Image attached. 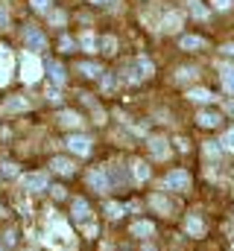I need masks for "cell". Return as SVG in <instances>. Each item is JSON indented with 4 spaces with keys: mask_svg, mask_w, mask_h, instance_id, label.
I'll return each instance as SVG.
<instances>
[{
    "mask_svg": "<svg viewBox=\"0 0 234 251\" xmlns=\"http://www.w3.org/2000/svg\"><path fill=\"white\" fill-rule=\"evenodd\" d=\"M149 204H152L155 210H161L164 216H170V210H173V204H170V201H167L164 196H152V199H149Z\"/></svg>",
    "mask_w": 234,
    "mask_h": 251,
    "instance_id": "obj_24",
    "label": "cell"
},
{
    "mask_svg": "<svg viewBox=\"0 0 234 251\" xmlns=\"http://www.w3.org/2000/svg\"><path fill=\"white\" fill-rule=\"evenodd\" d=\"M53 196L56 199H64V187H53Z\"/></svg>",
    "mask_w": 234,
    "mask_h": 251,
    "instance_id": "obj_39",
    "label": "cell"
},
{
    "mask_svg": "<svg viewBox=\"0 0 234 251\" xmlns=\"http://www.w3.org/2000/svg\"><path fill=\"white\" fill-rule=\"evenodd\" d=\"M24 187L29 193H41V190H50V178H47V173H32L24 178Z\"/></svg>",
    "mask_w": 234,
    "mask_h": 251,
    "instance_id": "obj_7",
    "label": "cell"
},
{
    "mask_svg": "<svg viewBox=\"0 0 234 251\" xmlns=\"http://www.w3.org/2000/svg\"><path fill=\"white\" fill-rule=\"evenodd\" d=\"M187 97H190L193 102H211V100H214V94H211L208 88H190Z\"/></svg>",
    "mask_w": 234,
    "mask_h": 251,
    "instance_id": "obj_21",
    "label": "cell"
},
{
    "mask_svg": "<svg viewBox=\"0 0 234 251\" xmlns=\"http://www.w3.org/2000/svg\"><path fill=\"white\" fill-rule=\"evenodd\" d=\"M97 47H100L106 56H115V53H117V38H115V35H103V38L97 41Z\"/></svg>",
    "mask_w": 234,
    "mask_h": 251,
    "instance_id": "obj_18",
    "label": "cell"
},
{
    "mask_svg": "<svg viewBox=\"0 0 234 251\" xmlns=\"http://www.w3.org/2000/svg\"><path fill=\"white\" fill-rule=\"evenodd\" d=\"M187 6H190V12H193V18H199V21H205L208 18V9L199 3V0H187Z\"/></svg>",
    "mask_w": 234,
    "mask_h": 251,
    "instance_id": "obj_27",
    "label": "cell"
},
{
    "mask_svg": "<svg viewBox=\"0 0 234 251\" xmlns=\"http://www.w3.org/2000/svg\"><path fill=\"white\" fill-rule=\"evenodd\" d=\"M91 3H112V0H91Z\"/></svg>",
    "mask_w": 234,
    "mask_h": 251,
    "instance_id": "obj_41",
    "label": "cell"
},
{
    "mask_svg": "<svg viewBox=\"0 0 234 251\" xmlns=\"http://www.w3.org/2000/svg\"><path fill=\"white\" fill-rule=\"evenodd\" d=\"M103 88H106V91H112V88H115V79H112L109 73H103Z\"/></svg>",
    "mask_w": 234,
    "mask_h": 251,
    "instance_id": "obj_36",
    "label": "cell"
},
{
    "mask_svg": "<svg viewBox=\"0 0 234 251\" xmlns=\"http://www.w3.org/2000/svg\"><path fill=\"white\" fill-rule=\"evenodd\" d=\"M196 120H199V126H205V128H214V126H220L223 117H220L217 111H199V117H196Z\"/></svg>",
    "mask_w": 234,
    "mask_h": 251,
    "instance_id": "obj_17",
    "label": "cell"
},
{
    "mask_svg": "<svg viewBox=\"0 0 234 251\" xmlns=\"http://www.w3.org/2000/svg\"><path fill=\"white\" fill-rule=\"evenodd\" d=\"M76 70H79L82 76H88V79H94V76H103L100 64H94V62H79V64H76Z\"/></svg>",
    "mask_w": 234,
    "mask_h": 251,
    "instance_id": "obj_19",
    "label": "cell"
},
{
    "mask_svg": "<svg viewBox=\"0 0 234 251\" xmlns=\"http://www.w3.org/2000/svg\"><path fill=\"white\" fill-rule=\"evenodd\" d=\"M9 73H12V56L6 47H0V82L9 79Z\"/></svg>",
    "mask_w": 234,
    "mask_h": 251,
    "instance_id": "obj_16",
    "label": "cell"
},
{
    "mask_svg": "<svg viewBox=\"0 0 234 251\" xmlns=\"http://www.w3.org/2000/svg\"><path fill=\"white\" fill-rule=\"evenodd\" d=\"M0 176L15 178V176H18V167H15V164H3V167H0Z\"/></svg>",
    "mask_w": 234,
    "mask_h": 251,
    "instance_id": "obj_32",
    "label": "cell"
},
{
    "mask_svg": "<svg viewBox=\"0 0 234 251\" xmlns=\"http://www.w3.org/2000/svg\"><path fill=\"white\" fill-rule=\"evenodd\" d=\"M0 251H3V246H0Z\"/></svg>",
    "mask_w": 234,
    "mask_h": 251,
    "instance_id": "obj_43",
    "label": "cell"
},
{
    "mask_svg": "<svg viewBox=\"0 0 234 251\" xmlns=\"http://www.w3.org/2000/svg\"><path fill=\"white\" fill-rule=\"evenodd\" d=\"M50 167H53V173H58V176H73V173H76V164H73L70 158H61V155L53 158Z\"/></svg>",
    "mask_w": 234,
    "mask_h": 251,
    "instance_id": "obj_8",
    "label": "cell"
},
{
    "mask_svg": "<svg viewBox=\"0 0 234 251\" xmlns=\"http://www.w3.org/2000/svg\"><path fill=\"white\" fill-rule=\"evenodd\" d=\"M79 47H82L85 53H97V35H94V32H82V35H79Z\"/></svg>",
    "mask_w": 234,
    "mask_h": 251,
    "instance_id": "obj_20",
    "label": "cell"
},
{
    "mask_svg": "<svg viewBox=\"0 0 234 251\" xmlns=\"http://www.w3.org/2000/svg\"><path fill=\"white\" fill-rule=\"evenodd\" d=\"M44 70H47V76H50L56 85H64V67H61L58 62H47L44 64Z\"/></svg>",
    "mask_w": 234,
    "mask_h": 251,
    "instance_id": "obj_14",
    "label": "cell"
},
{
    "mask_svg": "<svg viewBox=\"0 0 234 251\" xmlns=\"http://www.w3.org/2000/svg\"><path fill=\"white\" fill-rule=\"evenodd\" d=\"M220 79H223V88H226L229 94H234V67L232 64H223V67H220Z\"/></svg>",
    "mask_w": 234,
    "mask_h": 251,
    "instance_id": "obj_15",
    "label": "cell"
},
{
    "mask_svg": "<svg viewBox=\"0 0 234 251\" xmlns=\"http://www.w3.org/2000/svg\"><path fill=\"white\" fill-rule=\"evenodd\" d=\"M64 143H67V149H70V152H76L79 158L91 152V137H88V134H70Z\"/></svg>",
    "mask_w": 234,
    "mask_h": 251,
    "instance_id": "obj_6",
    "label": "cell"
},
{
    "mask_svg": "<svg viewBox=\"0 0 234 251\" xmlns=\"http://www.w3.org/2000/svg\"><path fill=\"white\" fill-rule=\"evenodd\" d=\"M132 234H135V237H152V234H155V225L141 219V222H135V225H132Z\"/></svg>",
    "mask_w": 234,
    "mask_h": 251,
    "instance_id": "obj_23",
    "label": "cell"
},
{
    "mask_svg": "<svg viewBox=\"0 0 234 251\" xmlns=\"http://www.w3.org/2000/svg\"><path fill=\"white\" fill-rule=\"evenodd\" d=\"M205 152H208V155H220V146H217V143H208Z\"/></svg>",
    "mask_w": 234,
    "mask_h": 251,
    "instance_id": "obj_38",
    "label": "cell"
},
{
    "mask_svg": "<svg viewBox=\"0 0 234 251\" xmlns=\"http://www.w3.org/2000/svg\"><path fill=\"white\" fill-rule=\"evenodd\" d=\"M178 26H181V15H178V12H170V15L164 18V29H167V32H176Z\"/></svg>",
    "mask_w": 234,
    "mask_h": 251,
    "instance_id": "obj_25",
    "label": "cell"
},
{
    "mask_svg": "<svg viewBox=\"0 0 234 251\" xmlns=\"http://www.w3.org/2000/svg\"><path fill=\"white\" fill-rule=\"evenodd\" d=\"M223 53H226V56H234V44H226V47H223Z\"/></svg>",
    "mask_w": 234,
    "mask_h": 251,
    "instance_id": "obj_40",
    "label": "cell"
},
{
    "mask_svg": "<svg viewBox=\"0 0 234 251\" xmlns=\"http://www.w3.org/2000/svg\"><path fill=\"white\" fill-rule=\"evenodd\" d=\"M27 105H29L27 100H21V97H12V100H6V105H3V108H6V111H24Z\"/></svg>",
    "mask_w": 234,
    "mask_h": 251,
    "instance_id": "obj_26",
    "label": "cell"
},
{
    "mask_svg": "<svg viewBox=\"0 0 234 251\" xmlns=\"http://www.w3.org/2000/svg\"><path fill=\"white\" fill-rule=\"evenodd\" d=\"M29 3H32L35 12H47V6H50V0H29Z\"/></svg>",
    "mask_w": 234,
    "mask_h": 251,
    "instance_id": "obj_33",
    "label": "cell"
},
{
    "mask_svg": "<svg viewBox=\"0 0 234 251\" xmlns=\"http://www.w3.org/2000/svg\"><path fill=\"white\" fill-rule=\"evenodd\" d=\"M41 73H44L41 59H38L35 53H24V59H21V79H24L27 85H32V82L41 79Z\"/></svg>",
    "mask_w": 234,
    "mask_h": 251,
    "instance_id": "obj_2",
    "label": "cell"
},
{
    "mask_svg": "<svg viewBox=\"0 0 234 251\" xmlns=\"http://www.w3.org/2000/svg\"><path fill=\"white\" fill-rule=\"evenodd\" d=\"M152 70H155V67H152V62H149L146 56H138V59H132V62L126 64V70H123V73H126V82H132V85H135V82L149 79V76H152Z\"/></svg>",
    "mask_w": 234,
    "mask_h": 251,
    "instance_id": "obj_1",
    "label": "cell"
},
{
    "mask_svg": "<svg viewBox=\"0 0 234 251\" xmlns=\"http://www.w3.org/2000/svg\"><path fill=\"white\" fill-rule=\"evenodd\" d=\"M220 143H223V149H229V152H234V128H229V131L223 134V140H220Z\"/></svg>",
    "mask_w": 234,
    "mask_h": 251,
    "instance_id": "obj_30",
    "label": "cell"
},
{
    "mask_svg": "<svg viewBox=\"0 0 234 251\" xmlns=\"http://www.w3.org/2000/svg\"><path fill=\"white\" fill-rule=\"evenodd\" d=\"M184 228H187V234H193V237H202V234H205V222H202L199 216H190V219L184 222Z\"/></svg>",
    "mask_w": 234,
    "mask_h": 251,
    "instance_id": "obj_22",
    "label": "cell"
},
{
    "mask_svg": "<svg viewBox=\"0 0 234 251\" xmlns=\"http://www.w3.org/2000/svg\"><path fill=\"white\" fill-rule=\"evenodd\" d=\"M9 26V12H6V6H0V29H6Z\"/></svg>",
    "mask_w": 234,
    "mask_h": 251,
    "instance_id": "obj_34",
    "label": "cell"
},
{
    "mask_svg": "<svg viewBox=\"0 0 234 251\" xmlns=\"http://www.w3.org/2000/svg\"><path fill=\"white\" fill-rule=\"evenodd\" d=\"M88 184L97 190V193H109V190H115L112 176H109V167H97V170H91V173H88Z\"/></svg>",
    "mask_w": 234,
    "mask_h": 251,
    "instance_id": "obj_3",
    "label": "cell"
},
{
    "mask_svg": "<svg viewBox=\"0 0 234 251\" xmlns=\"http://www.w3.org/2000/svg\"><path fill=\"white\" fill-rule=\"evenodd\" d=\"M132 178H135L138 184H144V181L149 178V167H146V161H132Z\"/></svg>",
    "mask_w": 234,
    "mask_h": 251,
    "instance_id": "obj_12",
    "label": "cell"
},
{
    "mask_svg": "<svg viewBox=\"0 0 234 251\" xmlns=\"http://www.w3.org/2000/svg\"><path fill=\"white\" fill-rule=\"evenodd\" d=\"M106 216H109V219H120V216H123V204L109 201V204H106Z\"/></svg>",
    "mask_w": 234,
    "mask_h": 251,
    "instance_id": "obj_28",
    "label": "cell"
},
{
    "mask_svg": "<svg viewBox=\"0 0 234 251\" xmlns=\"http://www.w3.org/2000/svg\"><path fill=\"white\" fill-rule=\"evenodd\" d=\"M73 47H76V41H73L70 35H61V41H58V50H61V53H73Z\"/></svg>",
    "mask_w": 234,
    "mask_h": 251,
    "instance_id": "obj_29",
    "label": "cell"
},
{
    "mask_svg": "<svg viewBox=\"0 0 234 251\" xmlns=\"http://www.w3.org/2000/svg\"><path fill=\"white\" fill-rule=\"evenodd\" d=\"M149 152H152V158H167L170 155V143L164 137H149Z\"/></svg>",
    "mask_w": 234,
    "mask_h": 251,
    "instance_id": "obj_9",
    "label": "cell"
},
{
    "mask_svg": "<svg viewBox=\"0 0 234 251\" xmlns=\"http://www.w3.org/2000/svg\"><path fill=\"white\" fill-rule=\"evenodd\" d=\"M73 219L76 222H88L91 219V207L85 199H73Z\"/></svg>",
    "mask_w": 234,
    "mask_h": 251,
    "instance_id": "obj_10",
    "label": "cell"
},
{
    "mask_svg": "<svg viewBox=\"0 0 234 251\" xmlns=\"http://www.w3.org/2000/svg\"><path fill=\"white\" fill-rule=\"evenodd\" d=\"M144 251H155V249H152V246H144Z\"/></svg>",
    "mask_w": 234,
    "mask_h": 251,
    "instance_id": "obj_42",
    "label": "cell"
},
{
    "mask_svg": "<svg viewBox=\"0 0 234 251\" xmlns=\"http://www.w3.org/2000/svg\"><path fill=\"white\" fill-rule=\"evenodd\" d=\"M234 0H214V9H220V12H226V9H232Z\"/></svg>",
    "mask_w": 234,
    "mask_h": 251,
    "instance_id": "obj_35",
    "label": "cell"
},
{
    "mask_svg": "<svg viewBox=\"0 0 234 251\" xmlns=\"http://www.w3.org/2000/svg\"><path fill=\"white\" fill-rule=\"evenodd\" d=\"M64 21H67V15H64L61 9H53V12H50V24H56V26H61Z\"/></svg>",
    "mask_w": 234,
    "mask_h": 251,
    "instance_id": "obj_31",
    "label": "cell"
},
{
    "mask_svg": "<svg viewBox=\"0 0 234 251\" xmlns=\"http://www.w3.org/2000/svg\"><path fill=\"white\" fill-rule=\"evenodd\" d=\"M178 47L181 50H202L205 47V38L202 35H181L178 38Z\"/></svg>",
    "mask_w": 234,
    "mask_h": 251,
    "instance_id": "obj_11",
    "label": "cell"
},
{
    "mask_svg": "<svg viewBox=\"0 0 234 251\" xmlns=\"http://www.w3.org/2000/svg\"><path fill=\"white\" fill-rule=\"evenodd\" d=\"M164 187L167 190H187L190 187V176L184 170H173V173L164 176Z\"/></svg>",
    "mask_w": 234,
    "mask_h": 251,
    "instance_id": "obj_5",
    "label": "cell"
},
{
    "mask_svg": "<svg viewBox=\"0 0 234 251\" xmlns=\"http://www.w3.org/2000/svg\"><path fill=\"white\" fill-rule=\"evenodd\" d=\"M58 123L64 126V128H79L82 126V117L76 111H58Z\"/></svg>",
    "mask_w": 234,
    "mask_h": 251,
    "instance_id": "obj_13",
    "label": "cell"
},
{
    "mask_svg": "<svg viewBox=\"0 0 234 251\" xmlns=\"http://www.w3.org/2000/svg\"><path fill=\"white\" fill-rule=\"evenodd\" d=\"M24 38H27V47H29L32 53H38V50L47 47V38H44V32H41L38 26H27V29H24Z\"/></svg>",
    "mask_w": 234,
    "mask_h": 251,
    "instance_id": "obj_4",
    "label": "cell"
},
{
    "mask_svg": "<svg viewBox=\"0 0 234 251\" xmlns=\"http://www.w3.org/2000/svg\"><path fill=\"white\" fill-rule=\"evenodd\" d=\"M47 100H50V102H58V100H61V94H58V91H53V88H50V91H47Z\"/></svg>",
    "mask_w": 234,
    "mask_h": 251,
    "instance_id": "obj_37",
    "label": "cell"
}]
</instances>
